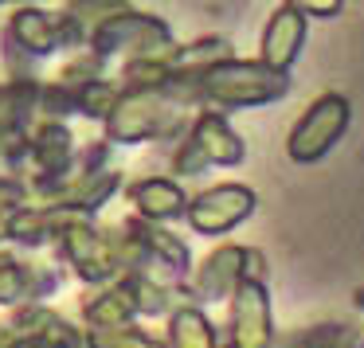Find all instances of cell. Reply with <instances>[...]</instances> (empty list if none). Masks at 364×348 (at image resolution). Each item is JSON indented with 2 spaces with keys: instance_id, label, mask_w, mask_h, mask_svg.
Returning <instances> with one entry per match:
<instances>
[{
  "instance_id": "obj_2",
  "label": "cell",
  "mask_w": 364,
  "mask_h": 348,
  "mask_svg": "<svg viewBox=\"0 0 364 348\" xmlns=\"http://www.w3.org/2000/svg\"><path fill=\"white\" fill-rule=\"evenodd\" d=\"M184 102H176L165 87L153 90H126L118 110L106 121V134L114 141H153V137H168L181 126Z\"/></svg>"
},
{
  "instance_id": "obj_7",
  "label": "cell",
  "mask_w": 364,
  "mask_h": 348,
  "mask_svg": "<svg viewBox=\"0 0 364 348\" xmlns=\"http://www.w3.org/2000/svg\"><path fill=\"white\" fill-rule=\"evenodd\" d=\"M63 254L75 270H79L82 282H106V278L118 270V254H114V239H106L102 231L90 223V215H75L71 223L59 235Z\"/></svg>"
},
{
  "instance_id": "obj_6",
  "label": "cell",
  "mask_w": 364,
  "mask_h": 348,
  "mask_svg": "<svg viewBox=\"0 0 364 348\" xmlns=\"http://www.w3.org/2000/svg\"><path fill=\"white\" fill-rule=\"evenodd\" d=\"M82 40L79 24L67 20V12H40V9H20L12 16V24L4 28V48L12 55H28V59H40L51 55L59 48H75Z\"/></svg>"
},
{
  "instance_id": "obj_9",
  "label": "cell",
  "mask_w": 364,
  "mask_h": 348,
  "mask_svg": "<svg viewBox=\"0 0 364 348\" xmlns=\"http://www.w3.org/2000/svg\"><path fill=\"white\" fill-rule=\"evenodd\" d=\"M220 348H270V298L267 282H239L231 298L228 340Z\"/></svg>"
},
{
  "instance_id": "obj_10",
  "label": "cell",
  "mask_w": 364,
  "mask_h": 348,
  "mask_svg": "<svg viewBox=\"0 0 364 348\" xmlns=\"http://www.w3.org/2000/svg\"><path fill=\"white\" fill-rule=\"evenodd\" d=\"M239 282H251V246H215L196 270L192 282V298L200 301H220L231 290H239Z\"/></svg>"
},
{
  "instance_id": "obj_21",
  "label": "cell",
  "mask_w": 364,
  "mask_h": 348,
  "mask_svg": "<svg viewBox=\"0 0 364 348\" xmlns=\"http://www.w3.org/2000/svg\"><path fill=\"white\" fill-rule=\"evenodd\" d=\"M360 348H364V344H360Z\"/></svg>"
},
{
  "instance_id": "obj_3",
  "label": "cell",
  "mask_w": 364,
  "mask_h": 348,
  "mask_svg": "<svg viewBox=\"0 0 364 348\" xmlns=\"http://www.w3.org/2000/svg\"><path fill=\"white\" fill-rule=\"evenodd\" d=\"M348 114H353L348 110V98H341V94L314 98V102L306 106V114L294 121L290 137H286V153H290V161H298V165H314V161H321L325 153L345 137Z\"/></svg>"
},
{
  "instance_id": "obj_5",
  "label": "cell",
  "mask_w": 364,
  "mask_h": 348,
  "mask_svg": "<svg viewBox=\"0 0 364 348\" xmlns=\"http://www.w3.org/2000/svg\"><path fill=\"white\" fill-rule=\"evenodd\" d=\"M243 161V141L239 134L228 126V118L215 110H204L200 121L192 126L188 141L176 149L173 168L176 176H192V173H204L212 165H239Z\"/></svg>"
},
{
  "instance_id": "obj_16",
  "label": "cell",
  "mask_w": 364,
  "mask_h": 348,
  "mask_svg": "<svg viewBox=\"0 0 364 348\" xmlns=\"http://www.w3.org/2000/svg\"><path fill=\"white\" fill-rule=\"evenodd\" d=\"M90 348H173V344L134 329V325H122V329H95L90 332Z\"/></svg>"
},
{
  "instance_id": "obj_20",
  "label": "cell",
  "mask_w": 364,
  "mask_h": 348,
  "mask_svg": "<svg viewBox=\"0 0 364 348\" xmlns=\"http://www.w3.org/2000/svg\"><path fill=\"white\" fill-rule=\"evenodd\" d=\"M0 4H9V0H0Z\"/></svg>"
},
{
  "instance_id": "obj_12",
  "label": "cell",
  "mask_w": 364,
  "mask_h": 348,
  "mask_svg": "<svg viewBox=\"0 0 364 348\" xmlns=\"http://www.w3.org/2000/svg\"><path fill=\"white\" fill-rule=\"evenodd\" d=\"M129 200H134L137 215L149 223H165V219H176V215H188L184 192L173 180H165V176H145V180H137L129 188Z\"/></svg>"
},
{
  "instance_id": "obj_1",
  "label": "cell",
  "mask_w": 364,
  "mask_h": 348,
  "mask_svg": "<svg viewBox=\"0 0 364 348\" xmlns=\"http://www.w3.org/2000/svg\"><path fill=\"white\" fill-rule=\"evenodd\" d=\"M290 90L286 71H274L259 59V63H243V59H220L200 71V94L204 102H215L223 110H239V106H267Z\"/></svg>"
},
{
  "instance_id": "obj_19",
  "label": "cell",
  "mask_w": 364,
  "mask_h": 348,
  "mask_svg": "<svg viewBox=\"0 0 364 348\" xmlns=\"http://www.w3.org/2000/svg\"><path fill=\"white\" fill-rule=\"evenodd\" d=\"M20 207H0V243L4 239H12V219H16Z\"/></svg>"
},
{
  "instance_id": "obj_17",
  "label": "cell",
  "mask_w": 364,
  "mask_h": 348,
  "mask_svg": "<svg viewBox=\"0 0 364 348\" xmlns=\"http://www.w3.org/2000/svg\"><path fill=\"white\" fill-rule=\"evenodd\" d=\"M348 344H353L348 329H341V325H321V329L294 332V337H286L282 344H274V348H348Z\"/></svg>"
},
{
  "instance_id": "obj_4",
  "label": "cell",
  "mask_w": 364,
  "mask_h": 348,
  "mask_svg": "<svg viewBox=\"0 0 364 348\" xmlns=\"http://www.w3.org/2000/svg\"><path fill=\"white\" fill-rule=\"evenodd\" d=\"M90 51L98 59L106 55H129V59H145V55H161V51H173V36L161 24L157 16H145V12L122 9L118 16H110L95 36H90Z\"/></svg>"
},
{
  "instance_id": "obj_8",
  "label": "cell",
  "mask_w": 364,
  "mask_h": 348,
  "mask_svg": "<svg viewBox=\"0 0 364 348\" xmlns=\"http://www.w3.org/2000/svg\"><path fill=\"white\" fill-rule=\"evenodd\" d=\"M255 212V192L243 184H215L188 200V223L200 235H223Z\"/></svg>"
},
{
  "instance_id": "obj_11",
  "label": "cell",
  "mask_w": 364,
  "mask_h": 348,
  "mask_svg": "<svg viewBox=\"0 0 364 348\" xmlns=\"http://www.w3.org/2000/svg\"><path fill=\"white\" fill-rule=\"evenodd\" d=\"M301 43H306V12L282 4V9L267 20V28H262L259 59L267 67H274V71H290L298 51H301Z\"/></svg>"
},
{
  "instance_id": "obj_14",
  "label": "cell",
  "mask_w": 364,
  "mask_h": 348,
  "mask_svg": "<svg viewBox=\"0 0 364 348\" xmlns=\"http://www.w3.org/2000/svg\"><path fill=\"white\" fill-rule=\"evenodd\" d=\"M134 313H137V301H134L126 282L110 286L102 293H87V301H82V317L95 329H122V325L134 321Z\"/></svg>"
},
{
  "instance_id": "obj_13",
  "label": "cell",
  "mask_w": 364,
  "mask_h": 348,
  "mask_svg": "<svg viewBox=\"0 0 364 348\" xmlns=\"http://www.w3.org/2000/svg\"><path fill=\"white\" fill-rule=\"evenodd\" d=\"M55 290V278L43 274V270L28 266V262L12 259V254H0V305H12V301H28V305H36V301L43 298V293Z\"/></svg>"
},
{
  "instance_id": "obj_15",
  "label": "cell",
  "mask_w": 364,
  "mask_h": 348,
  "mask_svg": "<svg viewBox=\"0 0 364 348\" xmlns=\"http://www.w3.org/2000/svg\"><path fill=\"white\" fill-rule=\"evenodd\" d=\"M168 344L173 348H220V337H215L212 321H208L200 309L181 305L168 321Z\"/></svg>"
},
{
  "instance_id": "obj_18",
  "label": "cell",
  "mask_w": 364,
  "mask_h": 348,
  "mask_svg": "<svg viewBox=\"0 0 364 348\" xmlns=\"http://www.w3.org/2000/svg\"><path fill=\"white\" fill-rule=\"evenodd\" d=\"M282 4L306 12V16H337L341 12V0H282Z\"/></svg>"
}]
</instances>
